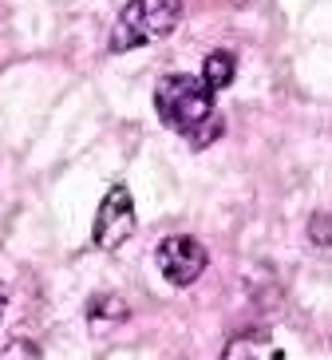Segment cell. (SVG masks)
<instances>
[{
    "label": "cell",
    "instance_id": "obj_3",
    "mask_svg": "<svg viewBox=\"0 0 332 360\" xmlns=\"http://www.w3.org/2000/svg\"><path fill=\"white\" fill-rule=\"evenodd\" d=\"M154 262H159L162 277L171 281V285H194L198 277L206 274V265H210V254H206V245L190 233H174V238H162L159 250H154Z\"/></svg>",
    "mask_w": 332,
    "mask_h": 360
},
{
    "label": "cell",
    "instance_id": "obj_7",
    "mask_svg": "<svg viewBox=\"0 0 332 360\" xmlns=\"http://www.w3.org/2000/svg\"><path fill=\"white\" fill-rule=\"evenodd\" d=\"M0 360H40V345L32 337H12L0 349Z\"/></svg>",
    "mask_w": 332,
    "mask_h": 360
},
{
    "label": "cell",
    "instance_id": "obj_4",
    "mask_svg": "<svg viewBox=\"0 0 332 360\" xmlns=\"http://www.w3.org/2000/svg\"><path fill=\"white\" fill-rule=\"evenodd\" d=\"M135 233V202H131V191L123 182H115L103 202H99V214H95V230H91V242L99 250H119Z\"/></svg>",
    "mask_w": 332,
    "mask_h": 360
},
{
    "label": "cell",
    "instance_id": "obj_6",
    "mask_svg": "<svg viewBox=\"0 0 332 360\" xmlns=\"http://www.w3.org/2000/svg\"><path fill=\"white\" fill-rule=\"evenodd\" d=\"M234 75H237V60H234V52H210L206 56V64H202V79L214 91H225V87L234 84Z\"/></svg>",
    "mask_w": 332,
    "mask_h": 360
},
{
    "label": "cell",
    "instance_id": "obj_2",
    "mask_svg": "<svg viewBox=\"0 0 332 360\" xmlns=\"http://www.w3.org/2000/svg\"><path fill=\"white\" fill-rule=\"evenodd\" d=\"M182 0H127L111 32V52H131L142 44H159L178 28Z\"/></svg>",
    "mask_w": 332,
    "mask_h": 360
},
{
    "label": "cell",
    "instance_id": "obj_8",
    "mask_svg": "<svg viewBox=\"0 0 332 360\" xmlns=\"http://www.w3.org/2000/svg\"><path fill=\"white\" fill-rule=\"evenodd\" d=\"M0 309H4V293H0Z\"/></svg>",
    "mask_w": 332,
    "mask_h": 360
},
{
    "label": "cell",
    "instance_id": "obj_5",
    "mask_svg": "<svg viewBox=\"0 0 332 360\" xmlns=\"http://www.w3.org/2000/svg\"><path fill=\"white\" fill-rule=\"evenodd\" d=\"M222 360H285V352H281L273 333H265V328H246V333H237L225 345Z\"/></svg>",
    "mask_w": 332,
    "mask_h": 360
},
{
    "label": "cell",
    "instance_id": "obj_1",
    "mask_svg": "<svg viewBox=\"0 0 332 360\" xmlns=\"http://www.w3.org/2000/svg\"><path fill=\"white\" fill-rule=\"evenodd\" d=\"M154 111H159L162 127L186 135L194 147H206L222 131V119L214 111V87L198 75H162L154 87Z\"/></svg>",
    "mask_w": 332,
    "mask_h": 360
}]
</instances>
